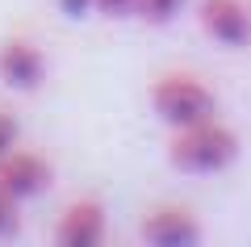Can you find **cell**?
Listing matches in <instances>:
<instances>
[{
    "label": "cell",
    "mask_w": 251,
    "mask_h": 247,
    "mask_svg": "<svg viewBox=\"0 0 251 247\" xmlns=\"http://www.w3.org/2000/svg\"><path fill=\"white\" fill-rule=\"evenodd\" d=\"M21 226V214H17V197L9 189H0V239H13Z\"/></svg>",
    "instance_id": "9c48e42d"
},
{
    "label": "cell",
    "mask_w": 251,
    "mask_h": 247,
    "mask_svg": "<svg viewBox=\"0 0 251 247\" xmlns=\"http://www.w3.org/2000/svg\"><path fill=\"white\" fill-rule=\"evenodd\" d=\"M201 239V222L180 205H163L143 218V243L151 247H193Z\"/></svg>",
    "instance_id": "8992f818"
},
{
    "label": "cell",
    "mask_w": 251,
    "mask_h": 247,
    "mask_svg": "<svg viewBox=\"0 0 251 247\" xmlns=\"http://www.w3.org/2000/svg\"><path fill=\"white\" fill-rule=\"evenodd\" d=\"M138 0H92V9H100L105 17H130Z\"/></svg>",
    "instance_id": "8fae6325"
},
{
    "label": "cell",
    "mask_w": 251,
    "mask_h": 247,
    "mask_svg": "<svg viewBox=\"0 0 251 247\" xmlns=\"http://www.w3.org/2000/svg\"><path fill=\"white\" fill-rule=\"evenodd\" d=\"M54 180V168L50 159L38 155V151H9L0 159V189H9L17 201L25 197H42Z\"/></svg>",
    "instance_id": "3957f363"
},
{
    "label": "cell",
    "mask_w": 251,
    "mask_h": 247,
    "mask_svg": "<svg viewBox=\"0 0 251 247\" xmlns=\"http://www.w3.org/2000/svg\"><path fill=\"white\" fill-rule=\"evenodd\" d=\"M17 138H21V122L13 117V109H0V159L17 151Z\"/></svg>",
    "instance_id": "30bf717a"
},
{
    "label": "cell",
    "mask_w": 251,
    "mask_h": 247,
    "mask_svg": "<svg viewBox=\"0 0 251 247\" xmlns=\"http://www.w3.org/2000/svg\"><path fill=\"white\" fill-rule=\"evenodd\" d=\"M180 9H184V0H138L134 17H143L147 26H168L180 17Z\"/></svg>",
    "instance_id": "ba28073f"
},
{
    "label": "cell",
    "mask_w": 251,
    "mask_h": 247,
    "mask_svg": "<svg viewBox=\"0 0 251 247\" xmlns=\"http://www.w3.org/2000/svg\"><path fill=\"white\" fill-rule=\"evenodd\" d=\"M197 17L205 34L226 51H243L251 42V9H243L239 0H201Z\"/></svg>",
    "instance_id": "277c9868"
},
{
    "label": "cell",
    "mask_w": 251,
    "mask_h": 247,
    "mask_svg": "<svg viewBox=\"0 0 251 247\" xmlns=\"http://www.w3.org/2000/svg\"><path fill=\"white\" fill-rule=\"evenodd\" d=\"M105 239V205L97 201H75L54 226V243L59 247H97Z\"/></svg>",
    "instance_id": "52a82bcc"
},
{
    "label": "cell",
    "mask_w": 251,
    "mask_h": 247,
    "mask_svg": "<svg viewBox=\"0 0 251 247\" xmlns=\"http://www.w3.org/2000/svg\"><path fill=\"white\" fill-rule=\"evenodd\" d=\"M234 155H239V138H234V130H226L218 117L197 122V126H184V130H176L172 142H168L172 168L188 172V176L222 172V168L234 164Z\"/></svg>",
    "instance_id": "6da1fadb"
},
{
    "label": "cell",
    "mask_w": 251,
    "mask_h": 247,
    "mask_svg": "<svg viewBox=\"0 0 251 247\" xmlns=\"http://www.w3.org/2000/svg\"><path fill=\"white\" fill-rule=\"evenodd\" d=\"M151 109L172 130H184V126L218 117V97L197 76H159L151 84Z\"/></svg>",
    "instance_id": "7a4b0ae2"
},
{
    "label": "cell",
    "mask_w": 251,
    "mask_h": 247,
    "mask_svg": "<svg viewBox=\"0 0 251 247\" xmlns=\"http://www.w3.org/2000/svg\"><path fill=\"white\" fill-rule=\"evenodd\" d=\"M0 80L13 92H38L46 80V55L29 38H9L0 46Z\"/></svg>",
    "instance_id": "5b68a950"
}]
</instances>
